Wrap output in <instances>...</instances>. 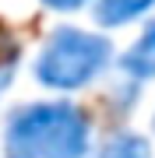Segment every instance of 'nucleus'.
Here are the masks:
<instances>
[{
    "label": "nucleus",
    "instance_id": "obj_1",
    "mask_svg": "<svg viewBox=\"0 0 155 158\" xmlns=\"http://www.w3.org/2000/svg\"><path fill=\"white\" fill-rule=\"evenodd\" d=\"M99 119L71 95L14 102L0 116V158H92Z\"/></svg>",
    "mask_w": 155,
    "mask_h": 158
},
{
    "label": "nucleus",
    "instance_id": "obj_2",
    "mask_svg": "<svg viewBox=\"0 0 155 158\" xmlns=\"http://www.w3.org/2000/svg\"><path fill=\"white\" fill-rule=\"evenodd\" d=\"M116 49L113 35L95 28V25H74V21H57L53 28L39 39L28 74L35 88L46 95H85L99 88L116 67Z\"/></svg>",
    "mask_w": 155,
    "mask_h": 158
},
{
    "label": "nucleus",
    "instance_id": "obj_3",
    "mask_svg": "<svg viewBox=\"0 0 155 158\" xmlns=\"http://www.w3.org/2000/svg\"><path fill=\"white\" fill-rule=\"evenodd\" d=\"M113 74L134 81V85L148 88L155 85V14L141 21V32L134 35L123 49H116V67Z\"/></svg>",
    "mask_w": 155,
    "mask_h": 158
},
{
    "label": "nucleus",
    "instance_id": "obj_4",
    "mask_svg": "<svg viewBox=\"0 0 155 158\" xmlns=\"http://www.w3.org/2000/svg\"><path fill=\"white\" fill-rule=\"evenodd\" d=\"M92 158H155V137L148 130L113 123L106 134H99Z\"/></svg>",
    "mask_w": 155,
    "mask_h": 158
},
{
    "label": "nucleus",
    "instance_id": "obj_5",
    "mask_svg": "<svg viewBox=\"0 0 155 158\" xmlns=\"http://www.w3.org/2000/svg\"><path fill=\"white\" fill-rule=\"evenodd\" d=\"M155 14V0H95L88 7V18H92L95 28L102 32H123V28H134V25L148 21Z\"/></svg>",
    "mask_w": 155,
    "mask_h": 158
},
{
    "label": "nucleus",
    "instance_id": "obj_6",
    "mask_svg": "<svg viewBox=\"0 0 155 158\" xmlns=\"http://www.w3.org/2000/svg\"><path fill=\"white\" fill-rule=\"evenodd\" d=\"M18 74H21V49L14 42H0V102L18 85Z\"/></svg>",
    "mask_w": 155,
    "mask_h": 158
},
{
    "label": "nucleus",
    "instance_id": "obj_7",
    "mask_svg": "<svg viewBox=\"0 0 155 158\" xmlns=\"http://www.w3.org/2000/svg\"><path fill=\"white\" fill-rule=\"evenodd\" d=\"M95 0H39L42 11L57 14V18H71V14H85Z\"/></svg>",
    "mask_w": 155,
    "mask_h": 158
},
{
    "label": "nucleus",
    "instance_id": "obj_8",
    "mask_svg": "<svg viewBox=\"0 0 155 158\" xmlns=\"http://www.w3.org/2000/svg\"><path fill=\"white\" fill-rule=\"evenodd\" d=\"M148 134L155 137V98H152V113H148Z\"/></svg>",
    "mask_w": 155,
    "mask_h": 158
}]
</instances>
